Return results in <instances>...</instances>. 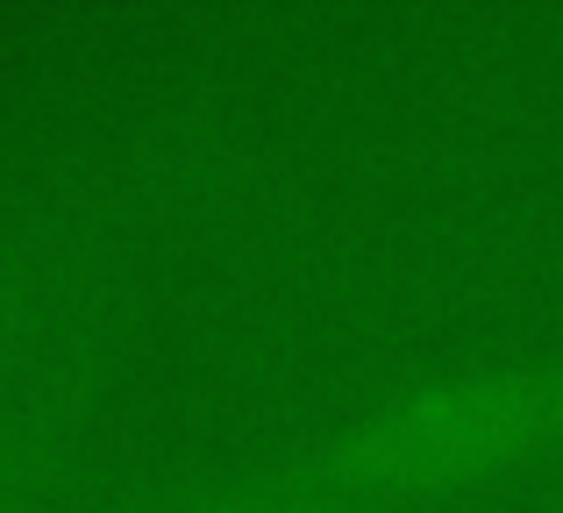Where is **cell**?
Segmentation results:
<instances>
[{
  "label": "cell",
  "instance_id": "2",
  "mask_svg": "<svg viewBox=\"0 0 563 513\" xmlns=\"http://www.w3.org/2000/svg\"><path fill=\"white\" fill-rule=\"evenodd\" d=\"M179 513H385V506H372L357 486H343V478L314 457L307 471L207 486V492H192V500H179Z\"/></svg>",
  "mask_w": 563,
  "mask_h": 513
},
{
  "label": "cell",
  "instance_id": "3",
  "mask_svg": "<svg viewBox=\"0 0 563 513\" xmlns=\"http://www.w3.org/2000/svg\"><path fill=\"white\" fill-rule=\"evenodd\" d=\"M550 392H556V428H563V364H550Z\"/></svg>",
  "mask_w": 563,
  "mask_h": 513
},
{
  "label": "cell",
  "instance_id": "1",
  "mask_svg": "<svg viewBox=\"0 0 563 513\" xmlns=\"http://www.w3.org/2000/svg\"><path fill=\"white\" fill-rule=\"evenodd\" d=\"M550 428V364H464V371H428L372 400L357 421L335 428L321 464L372 506H393L471 486L507 457H521L528 443H542Z\"/></svg>",
  "mask_w": 563,
  "mask_h": 513
}]
</instances>
